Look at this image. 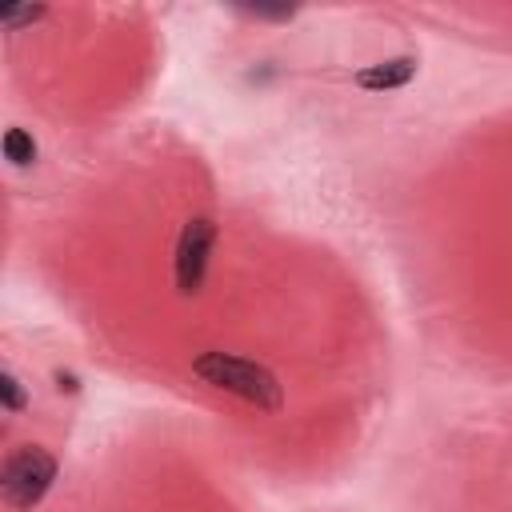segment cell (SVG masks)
Segmentation results:
<instances>
[{
    "instance_id": "7",
    "label": "cell",
    "mask_w": 512,
    "mask_h": 512,
    "mask_svg": "<svg viewBox=\"0 0 512 512\" xmlns=\"http://www.w3.org/2000/svg\"><path fill=\"white\" fill-rule=\"evenodd\" d=\"M0 400H4V408H8V412H20V408L28 404V400H24V388H20V380H16L8 368L0 372Z\"/></svg>"
},
{
    "instance_id": "6",
    "label": "cell",
    "mask_w": 512,
    "mask_h": 512,
    "mask_svg": "<svg viewBox=\"0 0 512 512\" xmlns=\"http://www.w3.org/2000/svg\"><path fill=\"white\" fill-rule=\"evenodd\" d=\"M44 4H16V8H4L0 12V24L8 28V32H16L20 24H36V20H44Z\"/></svg>"
},
{
    "instance_id": "5",
    "label": "cell",
    "mask_w": 512,
    "mask_h": 512,
    "mask_svg": "<svg viewBox=\"0 0 512 512\" xmlns=\"http://www.w3.org/2000/svg\"><path fill=\"white\" fill-rule=\"evenodd\" d=\"M4 156L24 168V164L36 160V140H32L24 128H8V132H4Z\"/></svg>"
},
{
    "instance_id": "2",
    "label": "cell",
    "mask_w": 512,
    "mask_h": 512,
    "mask_svg": "<svg viewBox=\"0 0 512 512\" xmlns=\"http://www.w3.org/2000/svg\"><path fill=\"white\" fill-rule=\"evenodd\" d=\"M52 480H56V460L44 448H20L8 456L0 472V492L12 508H32L48 496Z\"/></svg>"
},
{
    "instance_id": "1",
    "label": "cell",
    "mask_w": 512,
    "mask_h": 512,
    "mask_svg": "<svg viewBox=\"0 0 512 512\" xmlns=\"http://www.w3.org/2000/svg\"><path fill=\"white\" fill-rule=\"evenodd\" d=\"M192 372L204 380V384H216L264 412H280L284 408V388L280 380L256 364V360H244V356H232V352H200L192 360Z\"/></svg>"
},
{
    "instance_id": "3",
    "label": "cell",
    "mask_w": 512,
    "mask_h": 512,
    "mask_svg": "<svg viewBox=\"0 0 512 512\" xmlns=\"http://www.w3.org/2000/svg\"><path fill=\"white\" fill-rule=\"evenodd\" d=\"M212 244H216V224L208 216H196L184 224V232L176 240V288L184 296H196L204 288Z\"/></svg>"
},
{
    "instance_id": "4",
    "label": "cell",
    "mask_w": 512,
    "mask_h": 512,
    "mask_svg": "<svg viewBox=\"0 0 512 512\" xmlns=\"http://www.w3.org/2000/svg\"><path fill=\"white\" fill-rule=\"evenodd\" d=\"M412 76H416V60L396 56V60H384V64H372V68L356 72V84L368 88V92H384V88H404Z\"/></svg>"
}]
</instances>
